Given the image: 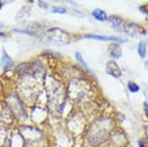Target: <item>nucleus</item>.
Returning <instances> with one entry per match:
<instances>
[{
  "label": "nucleus",
  "mask_w": 148,
  "mask_h": 147,
  "mask_svg": "<svg viewBox=\"0 0 148 147\" xmlns=\"http://www.w3.org/2000/svg\"><path fill=\"white\" fill-rule=\"evenodd\" d=\"M0 36H4V33H0Z\"/></svg>",
  "instance_id": "obj_17"
},
{
  "label": "nucleus",
  "mask_w": 148,
  "mask_h": 147,
  "mask_svg": "<svg viewBox=\"0 0 148 147\" xmlns=\"http://www.w3.org/2000/svg\"><path fill=\"white\" fill-rule=\"evenodd\" d=\"M52 12L56 13V14H66V13L67 12V9L65 8H57V6H53Z\"/></svg>",
  "instance_id": "obj_10"
},
{
  "label": "nucleus",
  "mask_w": 148,
  "mask_h": 147,
  "mask_svg": "<svg viewBox=\"0 0 148 147\" xmlns=\"http://www.w3.org/2000/svg\"><path fill=\"white\" fill-rule=\"evenodd\" d=\"M108 53L114 58H120L122 56V49L117 44H111L108 47Z\"/></svg>",
  "instance_id": "obj_3"
},
{
  "label": "nucleus",
  "mask_w": 148,
  "mask_h": 147,
  "mask_svg": "<svg viewBox=\"0 0 148 147\" xmlns=\"http://www.w3.org/2000/svg\"><path fill=\"white\" fill-rule=\"evenodd\" d=\"M138 144H139V147H145V144H144L142 141H139V142H138Z\"/></svg>",
  "instance_id": "obj_14"
},
{
  "label": "nucleus",
  "mask_w": 148,
  "mask_h": 147,
  "mask_svg": "<svg viewBox=\"0 0 148 147\" xmlns=\"http://www.w3.org/2000/svg\"><path fill=\"white\" fill-rule=\"evenodd\" d=\"M140 11L142 13H145V14H148V4L140 6Z\"/></svg>",
  "instance_id": "obj_11"
},
{
  "label": "nucleus",
  "mask_w": 148,
  "mask_h": 147,
  "mask_svg": "<svg viewBox=\"0 0 148 147\" xmlns=\"http://www.w3.org/2000/svg\"><path fill=\"white\" fill-rule=\"evenodd\" d=\"M2 62L4 65V68H8L12 65V59L11 57L5 52V50H3V55H2Z\"/></svg>",
  "instance_id": "obj_6"
},
{
  "label": "nucleus",
  "mask_w": 148,
  "mask_h": 147,
  "mask_svg": "<svg viewBox=\"0 0 148 147\" xmlns=\"http://www.w3.org/2000/svg\"><path fill=\"white\" fill-rule=\"evenodd\" d=\"M2 8H3V3H2L1 1H0V10L2 9Z\"/></svg>",
  "instance_id": "obj_16"
},
{
  "label": "nucleus",
  "mask_w": 148,
  "mask_h": 147,
  "mask_svg": "<svg viewBox=\"0 0 148 147\" xmlns=\"http://www.w3.org/2000/svg\"><path fill=\"white\" fill-rule=\"evenodd\" d=\"M39 6H41L43 8H47V5L44 1H39Z\"/></svg>",
  "instance_id": "obj_12"
},
{
  "label": "nucleus",
  "mask_w": 148,
  "mask_h": 147,
  "mask_svg": "<svg viewBox=\"0 0 148 147\" xmlns=\"http://www.w3.org/2000/svg\"><path fill=\"white\" fill-rule=\"evenodd\" d=\"M109 21H110L112 27L114 28V29H117L119 30L122 24H123V21H122V19L116 16H112L109 17Z\"/></svg>",
  "instance_id": "obj_5"
},
{
  "label": "nucleus",
  "mask_w": 148,
  "mask_h": 147,
  "mask_svg": "<svg viewBox=\"0 0 148 147\" xmlns=\"http://www.w3.org/2000/svg\"><path fill=\"white\" fill-rule=\"evenodd\" d=\"M106 71L109 75L114 76V78H119L122 75L121 69L114 61H108L106 66Z\"/></svg>",
  "instance_id": "obj_1"
},
{
  "label": "nucleus",
  "mask_w": 148,
  "mask_h": 147,
  "mask_svg": "<svg viewBox=\"0 0 148 147\" xmlns=\"http://www.w3.org/2000/svg\"><path fill=\"white\" fill-rule=\"evenodd\" d=\"M146 19H147V20H148V16H147V18H146Z\"/></svg>",
  "instance_id": "obj_18"
},
{
  "label": "nucleus",
  "mask_w": 148,
  "mask_h": 147,
  "mask_svg": "<svg viewBox=\"0 0 148 147\" xmlns=\"http://www.w3.org/2000/svg\"><path fill=\"white\" fill-rule=\"evenodd\" d=\"M2 27H4V24L2 22H0V29H1Z\"/></svg>",
  "instance_id": "obj_15"
},
{
  "label": "nucleus",
  "mask_w": 148,
  "mask_h": 147,
  "mask_svg": "<svg viewBox=\"0 0 148 147\" xmlns=\"http://www.w3.org/2000/svg\"><path fill=\"white\" fill-rule=\"evenodd\" d=\"M128 90H129L131 93H137L140 90V87L137 84H136L134 82H129L128 83Z\"/></svg>",
  "instance_id": "obj_8"
},
{
  "label": "nucleus",
  "mask_w": 148,
  "mask_h": 147,
  "mask_svg": "<svg viewBox=\"0 0 148 147\" xmlns=\"http://www.w3.org/2000/svg\"><path fill=\"white\" fill-rule=\"evenodd\" d=\"M92 16L95 19H96L97 21L100 22H106V20H108V16L107 14L100 8H96L92 12Z\"/></svg>",
  "instance_id": "obj_4"
},
{
  "label": "nucleus",
  "mask_w": 148,
  "mask_h": 147,
  "mask_svg": "<svg viewBox=\"0 0 148 147\" xmlns=\"http://www.w3.org/2000/svg\"><path fill=\"white\" fill-rule=\"evenodd\" d=\"M144 108H145V111L146 116H148V104L147 103H145L144 104Z\"/></svg>",
  "instance_id": "obj_13"
},
{
  "label": "nucleus",
  "mask_w": 148,
  "mask_h": 147,
  "mask_svg": "<svg viewBox=\"0 0 148 147\" xmlns=\"http://www.w3.org/2000/svg\"><path fill=\"white\" fill-rule=\"evenodd\" d=\"M75 58H76V60L78 61L84 67H86V69H88V66H87V65H86V61L83 59V56H82V55H81L79 52H76V53H75Z\"/></svg>",
  "instance_id": "obj_9"
},
{
  "label": "nucleus",
  "mask_w": 148,
  "mask_h": 147,
  "mask_svg": "<svg viewBox=\"0 0 148 147\" xmlns=\"http://www.w3.org/2000/svg\"><path fill=\"white\" fill-rule=\"evenodd\" d=\"M84 38H89V39H95L99 41H116L122 42L123 39L116 36H98V35H86Z\"/></svg>",
  "instance_id": "obj_2"
},
{
  "label": "nucleus",
  "mask_w": 148,
  "mask_h": 147,
  "mask_svg": "<svg viewBox=\"0 0 148 147\" xmlns=\"http://www.w3.org/2000/svg\"><path fill=\"white\" fill-rule=\"evenodd\" d=\"M138 54L140 57L145 58L146 55V43L144 41H141L138 44Z\"/></svg>",
  "instance_id": "obj_7"
}]
</instances>
